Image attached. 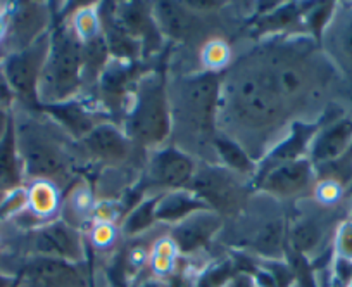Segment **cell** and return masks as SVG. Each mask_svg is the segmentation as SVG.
Listing matches in <instances>:
<instances>
[{
	"label": "cell",
	"instance_id": "obj_1",
	"mask_svg": "<svg viewBox=\"0 0 352 287\" xmlns=\"http://www.w3.org/2000/svg\"><path fill=\"white\" fill-rule=\"evenodd\" d=\"M12 134L23 184L49 182L64 194L78 178L87 177L78 140L43 109L14 104Z\"/></svg>",
	"mask_w": 352,
	"mask_h": 287
},
{
	"label": "cell",
	"instance_id": "obj_2",
	"mask_svg": "<svg viewBox=\"0 0 352 287\" xmlns=\"http://www.w3.org/2000/svg\"><path fill=\"white\" fill-rule=\"evenodd\" d=\"M219 87L221 75L218 73H168L173 123L169 144L199 163H218L214 140L218 137Z\"/></svg>",
	"mask_w": 352,
	"mask_h": 287
},
{
	"label": "cell",
	"instance_id": "obj_3",
	"mask_svg": "<svg viewBox=\"0 0 352 287\" xmlns=\"http://www.w3.org/2000/svg\"><path fill=\"white\" fill-rule=\"evenodd\" d=\"M290 206L254 191L242 211L225 220L216 249L249 262L287 259Z\"/></svg>",
	"mask_w": 352,
	"mask_h": 287
},
{
	"label": "cell",
	"instance_id": "obj_4",
	"mask_svg": "<svg viewBox=\"0 0 352 287\" xmlns=\"http://www.w3.org/2000/svg\"><path fill=\"white\" fill-rule=\"evenodd\" d=\"M164 66L148 67L138 76L121 121L128 137L145 153L169 146L171 142V107Z\"/></svg>",
	"mask_w": 352,
	"mask_h": 287
},
{
	"label": "cell",
	"instance_id": "obj_5",
	"mask_svg": "<svg viewBox=\"0 0 352 287\" xmlns=\"http://www.w3.org/2000/svg\"><path fill=\"white\" fill-rule=\"evenodd\" d=\"M83 96V43L69 23L57 18L50 32L49 52L36 87L40 107L71 103Z\"/></svg>",
	"mask_w": 352,
	"mask_h": 287
},
{
	"label": "cell",
	"instance_id": "obj_6",
	"mask_svg": "<svg viewBox=\"0 0 352 287\" xmlns=\"http://www.w3.org/2000/svg\"><path fill=\"white\" fill-rule=\"evenodd\" d=\"M351 199L340 204H323L314 198L300 199L289 209L287 255H296L311 265H320L333 256L335 232L349 217Z\"/></svg>",
	"mask_w": 352,
	"mask_h": 287
},
{
	"label": "cell",
	"instance_id": "obj_7",
	"mask_svg": "<svg viewBox=\"0 0 352 287\" xmlns=\"http://www.w3.org/2000/svg\"><path fill=\"white\" fill-rule=\"evenodd\" d=\"M78 144L87 164L88 178L99 170H144L147 153L114 121L99 123Z\"/></svg>",
	"mask_w": 352,
	"mask_h": 287
},
{
	"label": "cell",
	"instance_id": "obj_8",
	"mask_svg": "<svg viewBox=\"0 0 352 287\" xmlns=\"http://www.w3.org/2000/svg\"><path fill=\"white\" fill-rule=\"evenodd\" d=\"M225 220L239 215L254 194V182L218 163H199L190 187Z\"/></svg>",
	"mask_w": 352,
	"mask_h": 287
},
{
	"label": "cell",
	"instance_id": "obj_9",
	"mask_svg": "<svg viewBox=\"0 0 352 287\" xmlns=\"http://www.w3.org/2000/svg\"><path fill=\"white\" fill-rule=\"evenodd\" d=\"M21 251L25 258L40 256V258L74 263V265H90V253H88L85 232L60 218H54L32 231L23 232Z\"/></svg>",
	"mask_w": 352,
	"mask_h": 287
},
{
	"label": "cell",
	"instance_id": "obj_10",
	"mask_svg": "<svg viewBox=\"0 0 352 287\" xmlns=\"http://www.w3.org/2000/svg\"><path fill=\"white\" fill-rule=\"evenodd\" d=\"M56 19V6L49 2L6 4L4 32L0 36V59L19 52L49 35Z\"/></svg>",
	"mask_w": 352,
	"mask_h": 287
},
{
	"label": "cell",
	"instance_id": "obj_11",
	"mask_svg": "<svg viewBox=\"0 0 352 287\" xmlns=\"http://www.w3.org/2000/svg\"><path fill=\"white\" fill-rule=\"evenodd\" d=\"M316 184V168L306 156H300L261 167L254 180V191L292 206L300 199L311 198Z\"/></svg>",
	"mask_w": 352,
	"mask_h": 287
},
{
	"label": "cell",
	"instance_id": "obj_12",
	"mask_svg": "<svg viewBox=\"0 0 352 287\" xmlns=\"http://www.w3.org/2000/svg\"><path fill=\"white\" fill-rule=\"evenodd\" d=\"M197 168L199 161L171 144L161 149L148 151L137 189L142 195L148 198L178 189H188Z\"/></svg>",
	"mask_w": 352,
	"mask_h": 287
},
{
	"label": "cell",
	"instance_id": "obj_13",
	"mask_svg": "<svg viewBox=\"0 0 352 287\" xmlns=\"http://www.w3.org/2000/svg\"><path fill=\"white\" fill-rule=\"evenodd\" d=\"M225 218L212 209H199L178 224L166 228L182 258L208 263L221 253L216 249Z\"/></svg>",
	"mask_w": 352,
	"mask_h": 287
},
{
	"label": "cell",
	"instance_id": "obj_14",
	"mask_svg": "<svg viewBox=\"0 0 352 287\" xmlns=\"http://www.w3.org/2000/svg\"><path fill=\"white\" fill-rule=\"evenodd\" d=\"M50 33L35 42L33 45L9 54L0 59V73L14 96V104L23 107L40 109L36 100V87L49 52Z\"/></svg>",
	"mask_w": 352,
	"mask_h": 287
},
{
	"label": "cell",
	"instance_id": "obj_15",
	"mask_svg": "<svg viewBox=\"0 0 352 287\" xmlns=\"http://www.w3.org/2000/svg\"><path fill=\"white\" fill-rule=\"evenodd\" d=\"M318 42L345 90L352 92V2H335Z\"/></svg>",
	"mask_w": 352,
	"mask_h": 287
},
{
	"label": "cell",
	"instance_id": "obj_16",
	"mask_svg": "<svg viewBox=\"0 0 352 287\" xmlns=\"http://www.w3.org/2000/svg\"><path fill=\"white\" fill-rule=\"evenodd\" d=\"M16 279V287H94L90 265H74L40 256L23 259Z\"/></svg>",
	"mask_w": 352,
	"mask_h": 287
},
{
	"label": "cell",
	"instance_id": "obj_17",
	"mask_svg": "<svg viewBox=\"0 0 352 287\" xmlns=\"http://www.w3.org/2000/svg\"><path fill=\"white\" fill-rule=\"evenodd\" d=\"M352 147V111L344 106L328 113L311 137L306 158L321 168L344 156Z\"/></svg>",
	"mask_w": 352,
	"mask_h": 287
},
{
	"label": "cell",
	"instance_id": "obj_18",
	"mask_svg": "<svg viewBox=\"0 0 352 287\" xmlns=\"http://www.w3.org/2000/svg\"><path fill=\"white\" fill-rule=\"evenodd\" d=\"M40 109L49 113L78 142L99 123L111 121L96 104L83 99V97L71 100V103L59 104V106L40 107Z\"/></svg>",
	"mask_w": 352,
	"mask_h": 287
},
{
	"label": "cell",
	"instance_id": "obj_19",
	"mask_svg": "<svg viewBox=\"0 0 352 287\" xmlns=\"http://www.w3.org/2000/svg\"><path fill=\"white\" fill-rule=\"evenodd\" d=\"M97 202L99 201L96 198L90 178L80 177L63 194L59 218L73 225V227L87 232L90 225L94 224Z\"/></svg>",
	"mask_w": 352,
	"mask_h": 287
},
{
	"label": "cell",
	"instance_id": "obj_20",
	"mask_svg": "<svg viewBox=\"0 0 352 287\" xmlns=\"http://www.w3.org/2000/svg\"><path fill=\"white\" fill-rule=\"evenodd\" d=\"M199 209H208V204L192 189L164 192L155 201V222L168 228Z\"/></svg>",
	"mask_w": 352,
	"mask_h": 287
},
{
	"label": "cell",
	"instance_id": "obj_21",
	"mask_svg": "<svg viewBox=\"0 0 352 287\" xmlns=\"http://www.w3.org/2000/svg\"><path fill=\"white\" fill-rule=\"evenodd\" d=\"M25 185L28 189V208L25 215L35 227L59 218L63 192L56 185L49 182H32Z\"/></svg>",
	"mask_w": 352,
	"mask_h": 287
},
{
	"label": "cell",
	"instance_id": "obj_22",
	"mask_svg": "<svg viewBox=\"0 0 352 287\" xmlns=\"http://www.w3.org/2000/svg\"><path fill=\"white\" fill-rule=\"evenodd\" d=\"M155 201H157V195H154V198L144 195L140 201L135 202L133 208L120 222L121 237H144L159 227V224L155 222Z\"/></svg>",
	"mask_w": 352,
	"mask_h": 287
},
{
	"label": "cell",
	"instance_id": "obj_23",
	"mask_svg": "<svg viewBox=\"0 0 352 287\" xmlns=\"http://www.w3.org/2000/svg\"><path fill=\"white\" fill-rule=\"evenodd\" d=\"M180 253L176 249L175 242L166 232V227L159 232L151 244V262H148V273L157 279L168 280L175 275L180 265Z\"/></svg>",
	"mask_w": 352,
	"mask_h": 287
},
{
	"label": "cell",
	"instance_id": "obj_24",
	"mask_svg": "<svg viewBox=\"0 0 352 287\" xmlns=\"http://www.w3.org/2000/svg\"><path fill=\"white\" fill-rule=\"evenodd\" d=\"M214 149L218 164H223L228 170L236 171V173L250 178L252 182L256 180L257 173H259V164L254 160H250L249 154L243 149H240L235 142L223 137L221 134H218V137L214 140Z\"/></svg>",
	"mask_w": 352,
	"mask_h": 287
},
{
	"label": "cell",
	"instance_id": "obj_25",
	"mask_svg": "<svg viewBox=\"0 0 352 287\" xmlns=\"http://www.w3.org/2000/svg\"><path fill=\"white\" fill-rule=\"evenodd\" d=\"M60 18L69 23L74 35L80 39L81 43H87L90 40L102 35V23H100L99 4H87L76 6L73 11L66 12Z\"/></svg>",
	"mask_w": 352,
	"mask_h": 287
},
{
	"label": "cell",
	"instance_id": "obj_26",
	"mask_svg": "<svg viewBox=\"0 0 352 287\" xmlns=\"http://www.w3.org/2000/svg\"><path fill=\"white\" fill-rule=\"evenodd\" d=\"M331 253H333L335 262L352 265V220L349 217L338 224L333 244H331Z\"/></svg>",
	"mask_w": 352,
	"mask_h": 287
},
{
	"label": "cell",
	"instance_id": "obj_27",
	"mask_svg": "<svg viewBox=\"0 0 352 287\" xmlns=\"http://www.w3.org/2000/svg\"><path fill=\"white\" fill-rule=\"evenodd\" d=\"M225 287H259V284L256 282L250 270L242 268L225 284Z\"/></svg>",
	"mask_w": 352,
	"mask_h": 287
},
{
	"label": "cell",
	"instance_id": "obj_28",
	"mask_svg": "<svg viewBox=\"0 0 352 287\" xmlns=\"http://www.w3.org/2000/svg\"><path fill=\"white\" fill-rule=\"evenodd\" d=\"M12 128V109L0 106V142L4 140Z\"/></svg>",
	"mask_w": 352,
	"mask_h": 287
},
{
	"label": "cell",
	"instance_id": "obj_29",
	"mask_svg": "<svg viewBox=\"0 0 352 287\" xmlns=\"http://www.w3.org/2000/svg\"><path fill=\"white\" fill-rule=\"evenodd\" d=\"M16 284H18L16 275L4 272V270H0V287H16Z\"/></svg>",
	"mask_w": 352,
	"mask_h": 287
},
{
	"label": "cell",
	"instance_id": "obj_30",
	"mask_svg": "<svg viewBox=\"0 0 352 287\" xmlns=\"http://www.w3.org/2000/svg\"><path fill=\"white\" fill-rule=\"evenodd\" d=\"M9 192H11V191H6V189L2 187V185H0V206H2V202H4L6 195H8Z\"/></svg>",
	"mask_w": 352,
	"mask_h": 287
},
{
	"label": "cell",
	"instance_id": "obj_31",
	"mask_svg": "<svg viewBox=\"0 0 352 287\" xmlns=\"http://www.w3.org/2000/svg\"><path fill=\"white\" fill-rule=\"evenodd\" d=\"M349 199H351V208H349V218H351V220H352V192H351V194H349Z\"/></svg>",
	"mask_w": 352,
	"mask_h": 287
},
{
	"label": "cell",
	"instance_id": "obj_32",
	"mask_svg": "<svg viewBox=\"0 0 352 287\" xmlns=\"http://www.w3.org/2000/svg\"><path fill=\"white\" fill-rule=\"evenodd\" d=\"M344 287H352V277H351V279L347 280V282H345V286H344Z\"/></svg>",
	"mask_w": 352,
	"mask_h": 287
},
{
	"label": "cell",
	"instance_id": "obj_33",
	"mask_svg": "<svg viewBox=\"0 0 352 287\" xmlns=\"http://www.w3.org/2000/svg\"><path fill=\"white\" fill-rule=\"evenodd\" d=\"M94 287H104V286H96V284H94Z\"/></svg>",
	"mask_w": 352,
	"mask_h": 287
},
{
	"label": "cell",
	"instance_id": "obj_34",
	"mask_svg": "<svg viewBox=\"0 0 352 287\" xmlns=\"http://www.w3.org/2000/svg\"><path fill=\"white\" fill-rule=\"evenodd\" d=\"M351 192H352V191H351ZM351 192H349V194H351Z\"/></svg>",
	"mask_w": 352,
	"mask_h": 287
},
{
	"label": "cell",
	"instance_id": "obj_35",
	"mask_svg": "<svg viewBox=\"0 0 352 287\" xmlns=\"http://www.w3.org/2000/svg\"><path fill=\"white\" fill-rule=\"evenodd\" d=\"M294 287H297V286H294Z\"/></svg>",
	"mask_w": 352,
	"mask_h": 287
}]
</instances>
